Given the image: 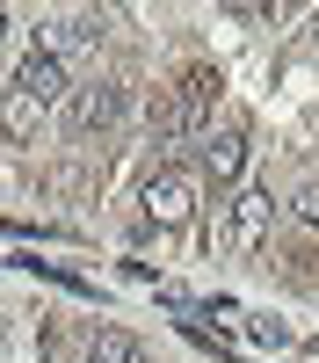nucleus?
<instances>
[{"mask_svg": "<svg viewBox=\"0 0 319 363\" xmlns=\"http://www.w3.org/2000/svg\"><path fill=\"white\" fill-rule=\"evenodd\" d=\"M37 124H44V102H29L22 87H8V95H0V131H8V138H29Z\"/></svg>", "mask_w": 319, "mask_h": 363, "instance_id": "6e6552de", "label": "nucleus"}, {"mask_svg": "<svg viewBox=\"0 0 319 363\" xmlns=\"http://www.w3.org/2000/svg\"><path fill=\"white\" fill-rule=\"evenodd\" d=\"M203 167H211V189H232V182L247 174V131H218L211 153H203Z\"/></svg>", "mask_w": 319, "mask_h": 363, "instance_id": "39448f33", "label": "nucleus"}, {"mask_svg": "<svg viewBox=\"0 0 319 363\" xmlns=\"http://www.w3.org/2000/svg\"><path fill=\"white\" fill-rule=\"evenodd\" d=\"M298 218L319 225V182H305V189H298Z\"/></svg>", "mask_w": 319, "mask_h": 363, "instance_id": "9b49d317", "label": "nucleus"}, {"mask_svg": "<svg viewBox=\"0 0 319 363\" xmlns=\"http://www.w3.org/2000/svg\"><path fill=\"white\" fill-rule=\"evenodd\" d=\"M196 124H203V116L189 109L182 87H174V95H153V131H160V138H189Z\"/></svg>", "mask_w": 319, "mask_h": 363, "instance_id": "423d86ee", "label": "nucleus"}, {"mask_svg": "<svg viewBox=\"0 0 319 363\" xmlns=\"http://www.w3.org/2000/svg\"><path fill=\"white\" fill-rule=\"evenodd\" d=\"M15 87H22L29 102H44V109H51V102H66V66H58V51H44V44H37V51L22 58Z\"/></svg>", "mask_w": 319, "mask_h": 363, "instance_id": "20e7f679", "label": "nucleus"}, {"mask_svg": "<svg viewBox=\"0 0 319 363\" xmlns=\"http://www.w3.org/2000/svg\"><path fill=\"white\" fill-rule=\"evenodd\" d=\"M0 37H8V8H0Z\"/></svg>", "mask_w": 319, "mask_h": 363, "instance_id": "f8f14e48", "label": "nucleus"}, {"mask_svg": "<svg viewBox=\"0 0 319 363\" xmlns=\"http://www.w3.org/2000/svg\"><path fill=\"white\" fill-rule=\"evenodd\" d=\"M269 218H276V196H269V189H240V196H232L225 247H232V255H254V247H261V233H269Z\"/></svg>", "mask_w": 319, "mask_h": 363, "instance_id": "f03ea898", "label": "nucleus"}, {"mask_svg": "<svg viewBox=\"0 0 319 363\" xmlns=\"http://www.w3.org/2000/svg\"><path fill=\"white\" fill-rule=\"evenodd\" d=\"M58 37H66V44H102V37H109V15H102V8H80V15L58 22Z\"/></svg>", "mask_w": 319, "mask_h": 363, "instance_id": "1a4fd4ad", "label": "nucleus"}, {"mask_svg": "<svg viewBox=\"0 0 319 363\" xmlns=\"http://www.w3.org/2000/svg\"><path fill=\"white\" fill-rule=\"evenodd\" d=\"M87 363H145V342L124 335V327H102V335L87 342Z\"/></svg>", "mask_w": 319, "mask_h": 363, "instance_id": "0eeeda50", "label": "nucleus"}, {"mask_svg": "<svg viewBox=\"0 0 319 363\" xmlns=\"http://www.w3.org/2000/svg\"><path fill=\"white\" fill-rule=\"evenodd\" d=\"M116 109H124V95H116V80H95V87H80V95L66 102V124L87 138V131H109L116 124Z\"/></svg>", "mask_w": 319, "mask_h": 363, "instance_id": "7ed1b4c3", "label": "nucleus"}, {"mask_svg": "<svg viewBox=\"0 0 319 363\" xmlns=\"http://www.w3.org/2000/svg\"><path fill=\"white\" fill-rule=\"evenodd\" d=\"M174 87H182V95H189V109H196V116H203V109L218 102V73H211V66H189V73L174 80Z\"/></svg>", "mask_w": 319, "mask_h": 363, "instance_id": "9d476101", "label": "nucleus"}, {"mask_svg": "<svg viewBox=\"0 0 319 363\" xmlns=\"http://www.w3.org/2000/svg\"><path fill=\"white\" fill-rule=\"evenodd\" d=\"M196 174L189 167H167V174H153V182H145V218H153L160 233H174V225H189L196 218Z\"/></svg>", "mask_w": 319, "mask_h": 363, "instance_id": "f257e3e1", "label": "nucleus"}]
</instances>
